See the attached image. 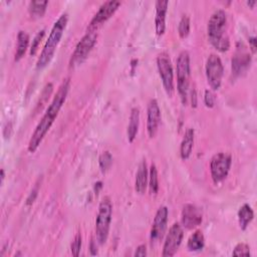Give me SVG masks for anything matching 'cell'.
Masks as SVG:
<instances>
[{"label":"cell","instance_id":"obj_7","mask_svg":"<svg viewBox=\"0 0 257 257\" xmlns=\"http://www.w3.org/2000/svg\"><path fill=\"white\" fill-rule=\"evenodd\" d=\"M231 155L227 153L220 152L212 157L210 161V172L212 180L215 184H218L227 178L231 168Z\"/></svg>","mask_w":257,"mask_h":257},{"label":"cell","instance_id":"obj_18","mask_svg":"<svg viewBox=\"0 0 257 257\" xmlns=\"http://www.w3.org/2000/svg\"><path fill=\"white\" fill-rule=\"evenodd\" d=\"M140 125V109L138 107H133L130 114V120L126 128L127 141L133 143L137 137Z\"/></svg>","mask_w":257,"mask_h":257},{"label":"cell","instance_id":"obj_13","mask_svg":"<svg viewBox=\"0 0 257 257\" xmlns=\"http://www.w3.org/2000/svg\"><path fill=\"white\" fill-rule=\"evenodd\" d=\"M203 215L201 210L193 204H186L181 214V222L186 229H194L202 223Z\"/></svg>","mask_w":257,"mask_h":257},{"label":"cell","instance_id":"obj_30","mask_svg":"<svg viewBox=\"0 0 257 257\" xmlns=\"http://www.w3.org/2000/svg\"><path fill=\"white\" fill-rule=\"evenodd\" d=\"M215 95H214V93L211 91V90H209V89H207V90H205V94H204V102H205V104H206V106H208V107H213L214 105H215Z\"/></svg>","mask_w":257,"mask_h":257},{"label":"cell","instance_id":"obj_8","mask_svg":"<svg viewBox=\"0 0 257 257\" xmlns=\"http://www.w3.org/2000/svg\"><path fill=\"white\" fill-rule=\"evenodd\" d=\"M157 66L163 86L167 94L172 97L174 94V71L170 56L166 52H162L157 57Z\"/></svg>","mask_w":257,"mask_h":257},{"label":"cell","instance_id":"obj_27","mask_svg":"<svg viewBox=\"0 0 257 257\" xmlns=\"http://www.w3.org/2000/svg\"><path fill=\"white\" fill-rule=\"evenodd\" d=\"M44 34H45V30L42 29V30H40V31L35 35V37H34L33 40H32L31 46H30V51H29L30 55H34V54L36 53V51H37V49H38V46H39V44H40V42H41V40H42Z\"/></svg>","mask_w":257,"mask_h":257},{"label":"cell","instance_id":"obj_21","mask_svg":"<svg viewBox=\"0 0 257 257\" xmlns=\"http://www.w3.org/2000/svg\"><path fill=\"white\" fill-rule=\"evenodd\" d=\"M253 217H254V212L252 208L248 204L242 205L238 211V221H239L240 228L242 230H246L250 222L253 220Z\"/></svg>","mask_w":257,"mask_h":257},{"label":"cell","instance_id":"obj_14","mask_svg":"<svg viewBox=\"0 0 257 257\" xmlns=\"http://www.w3.org/2000/svg\"><path fill=\"white\" fill-rule=\"evenodd\" d=\"M168 215H169V210L166 206H162L158 209L155 215L152 230H151L152 241H158L162 239V237L164 236V233L167 228V223H168Z\"/></svg>","mask_w":257,"mask_h":257},{"label":"cell","instance_id":"obj_5","mask_svg":"<svg viewBox=\"0 0 257 257\" xmlns=\"http://www.w3.org/2000/svg\"><path fill=\"white\" fill-rule=\"evenodd\" d=\"M177 86L180 98L183 104L187 103L188 91L190 86V76H191V65H190V55L188 51L183 50L180 52L177 58Z\"/></svg>","mask_w":257,"mask_h":257},{"label":"cell","instance_id":"obj_31","mask_svg":"<svg viewBox=\"0 0 257 257\" xmlns=\"http://www.w3.org/2000/svg\"><path fill=\"white\" fill-rule=\"evenodd\" d=\"M38 188H39V185L36 184V186L32 189V191L30 192V194H29V196H28V198L26 200V205H31L35 201V199H36V197L38 195Z\"/></svg>","mask_w":257,"mask_h":257},{"label":"cell","instance_id":"obj_17","mask_svg":"<svg viewBox=\"0 0 257 257\" xmlns=\"http://www.w3.org/2000/svg\"><path fill=\"white\" fill-rule=\"evenodd\" d=\"M148 168L146 160H143L138 168L137 175H136V182H135V189L137 193L143 195L146 192L147 184H148Z\"/></svg>","mask_w":257,"mask_h":257},{"label":"cell","instance_id":"obj_24","mask_svg":"<svg viewBox=\"0 0 257 257\" xmlns=\"http://www.w3.org/2000/svg\"><path fill=\"white\" fill-rule=\"evenodd\" d=\"M149 189L152 195H156L159 190V179L158 171L155 164H152L149 172Z\"/></svg>","mask_w":257,"mask_h":257},{"label":"cell","instance_id":"obj_4","mask_svg":"<svg viewBox=\"0 0 257 257\" xmlns=\"http://www.w3.org/2000/svg\"><path fill=\"white\" fill-rule=\"evenodd\" d=\"M112 216V205L109 197L105 196L99 203L95 220V240L99 245L106 242Z\"/></svg>","mask_w":257,"mask_h":257},{"label":"cell","instance_id":"obj_25","mask_svg":"<svg viewBox=\"0 0 257 257\" xmlns=\"http://www.w3.org/2000/svg\"><path fill=\"white\" fill-rule=\"evenodd\" d=\"M178 32L181 38H186L190 33V18L188 15H184L178 25Z\"/></svg>","mask_w":257,"mask_h":257},{"label":"cell","instance_id":"obj_35","mask_svg":"<svg viewBox=\"0 0 257 257\" xmlns=\"http://www.w3.org/2000/svg\"><path fill=\"white\" fill-rule=\"evenodd\" d=\"M197 105V101H196V91L192 90V106H196Z\"/></svg>","mask_w":257,"mask_h":257},{"label":"cell","instance_id":"obj_16","mask_svg":"<svg viewBox=\"0 0 257 257\" xmlns=\"http://www.w3.org/2000/svg\"><path fill=\"white\" fill-rule=\"evenodd\" d=\"M168 1L159 0L156 2V17H155V26L157 35L161 36L166 30V14L168 10Z\"/></svg>","mask_w":257,"mask_h":257},{"label":"cell","instance_id":"obj_6","mask_svg":"<svg viewBox=\"0 0 257 257\" xmlns=\"http://www.w3.org/2000/svg\"><path fill=\"white\" fill-rule=\"evenodd\" d=\"M97 38L96 31H87L75 46L69 60V67L74 68L80 65L88 56Z\"/></svg>","mask_w":257,"mask_h":257},{"label":"cell","instance_id":"obj_15","mask_svg":"<svg viewBox=\"0 0 257 257\" xmlns=\"http://www.w3.org/2000/svg\"><path fill=\"white\" fill-rule=\"evenodd\" d=\"M251 62L250 54L241 48H238L235 56L232 59V72L235 75H240L242 72L246 71Z\"/></svg>","mask_w":257,"mask_h":257},{"label":"cell","instance_id":"obj_10","mask_svg":"<svg viewBox=\"0 0 257 257\" xmlns=\"http://www.w3.org/2000/svg\"><path fill=\"white\" fill-rule=\"evenodd\" d=\"M183 235H184V233H183L182 226L179 223H174L171 226V228L166 236L164 246H163L162 256H164V257L174 256L182 243Z\"/></svg>","mask_w":257,"mask_h":257},{"label":"cell","instance_id":"obj_20","mask_svg":"<svg viewBox=\"0 0 257 257\" xmlns=\"http://www.w3.org/2000/svg\"><path fill=\"white\" fill-rule=\"evenodd\" d=\"M29 44V35L23 31L20 30L17 34V46H16V52L14 56L15 61H19L25 54Z\"/></svg>","mask_w":257,"mask_h":257},{"label":"cell","instance_id":"obj_28","mask_svg":"<svg viewBox=\"0 0 257 257\" xmlns=\"http://www.w3.org/2000/svg\"><path fill=\"white\" fill-rule=\"evenodd\" d=\"M232 255L234 256H250V248L245 243H239L235 246Z\"/></svg>","mask_w":257,"mask_h":257},{"label":"cell","instance_id":"obj_36","mask_svg":"<svg viewBox=\"0 0 257 257\" xmlns=\"http://www.w3.org/2000/svg\"><path fill=\"white\" fill-rule=\"evenodd\" d=\"M247 4H248L249 6H251V7H253V6L256 4V1H248Z\"/></svg>","mask_w":257,"mask_h":257},{"label":"cell","instance_id":"obj_1","mask_svg":"<svg viewBox=\"0 0 257 257\" xmlns=\"http://www.w3.org/2000/svg\"><path fill=\"white\" fill-rule=\"evenodd\" d=\"M69 86H70L69 78L63 79V81L61 82L60 86L58 87L52 101L48 105L45 113L43 114L40 121L36 125L35 131L33 132L32 136L29 140L28 151L30 153H34L37 150V148L41 144L42 140L44 139L45 135L49 131L50 126L52 125L54 119L57 117L58 112H59L60 108L62 107V105L66 99V96L68 94Z\"/></svg>","mask_w":257,"mask_h":257},{"label":"cell","instance_id":"obj_23","mask_svg":"<svg viewBox=\"0 0 257 257\" xmlns=\"http://www.w3.org/2000/svg\"><path fill=\"white\" fill-rule=\"evenodd\" d=\"M48 1H30L28 5V11L32 17H42L46 11Z\"/></svg>","mask_w":257,"mask_h":257},{"label":"cell","instance_id":"obj_32","mask_svg":"<svg viewBox=\"0 0 257 257\" xmlns=\"http://www.w3.org/2000/svg\"><path fill=\"white\" fill-rule=\"evenodd\" d=\"M147 255V246L145 244L139 245L136 249L135 256H146Z\"/></svg>","mask_w":257,"mask_h":257},{"label":"cell","instance_id":"obj_33","mask_svg":"<svg viewBox=\"0 0 257 257\" xmlns=\"http://www.w3.org/2000/svg\"><path fill=\"white\" fill-rule=\"evenodd\" d=\"M256 37L255 36H252V37H249V45H250V48H251V51L252 53H255L256 52Z\"/></svg>","mask_w":257,"mask_h":257},{"label":"cell","instance_id":"obj_9","mask_svg":"<svg viewBox=\"0 0 257 257\" xmlns=\"http://www.w3.org/2000/svg\"><path fill=\"white\" fill-rule=\"evenodd\" d=\"M206 77L210 87L213 90L220 88L222 83V77L224 73V67L221 58L214 53H211L206 61Z\"/></svg>","mask_w":257,"mask_h":257},{"label":"cell","instance_id":"obj_19","mask_svg":"<svg viewBox=\"0 0 257 257\" xmlns=\"http://www.w3.org/2000/svg\"><path fill=\"white\" fill-rule=\"evenodd\" d=\"M194 137H195L194 130L191 127L187 128L180 146V156L183 160H187L191 156L193 145H194Z\"/></svg>","mask_w":257,"mask_h":257},{"label":"cell","instance_id":"obj_34","mask_svg":"<svg viewBox=\"0 0 257 257\" xmlns=\"http://www.w3.org/2000/svg\"><path fill=\"white\" fill-rule=\"evenodd\" d=\"M90 252L92 255H95L97 253V249H96V243L93 239H91L90 241Z\"/></svg>","mask_w":257,"mask_h":257},{"label":"cell","instance_id":"obj_37","mask_svg":"<svg viewBox=\"0 0 257 257\" xmlns=\"http://www.w3.org/2000/svg\"><path fill=\"white\" fill-rule=\"evenodd\" d=\"M4 177H5V176H4V170H3V169H2V170H1V183H3V180H4Z\"/></svg>","mask_w":257,"mask_h":257},{"label":"cell","instance_id":"obj_11","mask_svg":"<svg viewBox=\"0 0 257 257\" xmlns=\"http://www.w3.org/2000/svg\"><path fill=\"white\" fill-rule=\"evenodd\" d=\"M119 5H120V2L115 0H109L104 2L99 7L98 11L95 13L92 19L90 20L87 31H96L97 28L101 26L103 22H105L107 19H109L113 15V13L117 10Z\"/></svg>","mask_w":257,"mask_h":257},{"label":"cell","instance_id":"obj_26","mask_svg":"<svg viewBox=\"0 0 257 257\" xmlns=\"http://www.w3.org/2000/svg\"><path fill=\"white\" fill-rule=\"evenodd\" d=\"M98 162H99V167H100V170L102 173H105L111 166L112 164V156L110 155L109 152H103L100 156H99V159H98Z\"/></svg>","mask_w":257,"mask_h":257},{"label":"cell","instance_id":"obj_3","mask_svg":"<svg viewBox=\"0 0 257 257\" xmlns=\"http://www.w3.org/2000/svg\"><path fill=\"white\" fill-rule=\"evenodd\" d=\"M67 20H68L67 13H63L59 16V18L53 24V26L50 30L48 39L40 53V56L38 57V60L36 63L37 69H43L50 63V61L55 53V50L57 48V45H58V43L63 35V32L65 30Z\"/></svg>","mask_w":257,"mask_h":257},{"label":"cell","instance_id":"obj_29","mask_svg":"<svg viewBox=\"0 0 257 257\" xmlns=\"http://www.w3.org/2000/svg\"><path fill=\"white\" fill-rule=\"evenodd\" d=\"M80 248H81V235L80 233H77L74 236V239L71 243L70 249H71V253L73 256H78L79 252H80Z\"/></svg>","mask_w":257,"mask_h":257},{"label":"cell","instance_id":"obj_22","mask_svg":"<svg viewBox=\"0 0 257 257\" xmlns=\"http://www.w3.org/2000/svg\"><path fill=\"white\" fill-rule=\"evenodd\" d=\"M205 245V238L200 230H196L188 239L187 248L191 252H197L204 248Z\"/></svg>","mask_w":257,"mask_h":257},{"label":"cell","instance_id":"obj_2","mask_svg":"<svg viewBox=\"0 0 257 257\" xmlns=\"http://www.w3.org/2000/svg\"><path fill=\"white\" fill-rule=\"evenodd\" d=\"M208 39L210 43L219 51L225 52L230 47V41L227 34V15L224 10H215L207 26Z\"/></svg>","mask_w":257,"mask_h":257},{"label":"cell","instance_id":"obj_12","mask_svg":"<svg viewBox=\"0 0 257 257\" xmlns=\"http://www.w3.org/2000/svg\"><path fill=\"white\" fill-rule=\"evenodd\" d=\"M161 122V109L157 99L150 100L147 109V132L149 138L153 139L158 133Z\"/></svg>","mask_w":257,"mask_h":257}]
</instances>
